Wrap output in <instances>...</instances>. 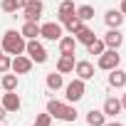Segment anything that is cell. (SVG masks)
<instances>
[{
  "label": "cell",
  "instance_id": "6da1fadb",
  "mask_svg": "<svg viewBox=\"0 0 126 126\" xmlns=\"http://www.w3.org/2000/svg\"><path fill=\"white\" fill-rule=\"evenodd\" d=\"M47 114L52 119H59V121H67V124H74L77 121V109L72 104H64V101H57V99H49L47 101Z\"/></svg>",
  "mask_w": 126,
  "mask_h": 126
},
{
  "label": "cell",
  "instance_id": "7a4b0ae2",
  "mask_svg": "<svg viewBox=\"0 0 126 126\" xmlns=\"http://www.w3.org/2000/svg\"><path fill=\"white\" fill-rule=\"evenodd\" d=\"M25 37L20 35V30H8L5 35H3V52L5 54H10V57H15V54H22L25 52Z\"/></svg>",
  "mask_w": 126,
  "mask_h": 126
},
{
  "label": "cell",
  "instance_id": "3957f363",
  "mask_svg": "<svg viewBox=\"0 0 126 126\" xmlns=\"http://www.w3.org/2000/svg\"><path fill=\"white\" fill-rule=\"evenodd\" d=\"M87 94V84H84V79H72L69 84H64V99H67V104H77L82 96Z\"/></svg>",
  "mask_w": 126,
  "mask_h": 126
},
{
  "label": "cell",
  "instance_id": "277c9868",
  "mask_svg": "<svg viewBox=\"0 0 126 126\" xmlns=\"http://www.w3.org/2000/svg\"><path fill=\"white\" fill-rule=\"evenodd\" d=\"M25 52H27V57L35 62V64H45L47 62V49L42 47L40 40H27L25 42Z\"/></svg>",
  "mask_w": 126,
  "mask_h": 126
},
{
  "label": "cell",
  "instance_id": "5b68a950",
  "mask_svg": "<svg viewBox=\"0 0 126 126\" xmlns=\"http://www.w3.org/2000/svg\"><path fill=\"white\" fill-rule=\"evenodd\" d=\"M99 69H104V72H111V69H116L119 64H121V54H119V49H104L101 54H99Z\"/></svg>",
  "mask_w": 126,
  "mask_h": 126
},
{
  "label": "cell",
  "instance_id": "8992f818",
  "mask_svg": "<svg viewBox=\"0 0 126 126\" xmlns=\"http://www.w3.org/2000/svg\"><path fill=\"white\" fill-rule=\"evenodd\" d=\"M45 13V5L42 0H27L25 8H22V15H25V22H37Z\"/></svg>",
  "mask_w": 126,
  "mask_h": 126
},
{
  "label": "cell",
  "instance_id": "52a82bcc",
  "mask_svg": "<svg viewBox=\"0 0 126 126\" xmlns=\"http://www.w3.org/2000/svg\"><path fill=\"white\" fill-rule=\"evenodd\" d=\"M62 35V25L59 22H45V25H40V37H45L47 42H57Z\"/></svg>",
  "mask_w": 126,
  "mask_h": 126
},
{
  "label": "cell",
  "instance_id": "ba28073f",
  "mask_svg": "<svg viewBox=\"0 0 126 126\" xmlns=\"http://www.w3.org/2000/svg\"><path fill=\"white\" fill-rule=\"evenodd\" d=\"M32 64H35V62H32L27 54H15V57H13V64H10V69H13L15 74H27V72L32 69Z\"/></svg>",
  "mask_w": 126,
  "mask_h": 126
},
{
  "label": "cell",
  "instance_id": "9c48e42d",
  "mask_svg": "<svg viewBox=\"0 0 126 126\" xmlns=\"http://www.w3.org/2000/svg\"><path fill=\"white\" fill-rule=\"evenodd\" d=\"M104 45H106V49H119L121 45H124V35H121V30L116 27H109L106 30V35H104Z\"/></svg>",
  "mask_w": 126,
  "mask_h": 126
},
{
  "label": "cell",
  "instance_id": "30bf717a",
  "mask_svg": "<svg viewBox=\"0 0 126 126\" xmlns=\"http://www.w3.org/2000/svg\"><path fill=\"white\" fill-rule=\"evenodd\" d=\"M74 74H77L79 79L89 82V79H94V64H92V62H87V59H79L77 64H74Z\"/></svg>",
  "mask_w": 126,
  "mask_h": 126
},
{
  "label": "cell",
  "instance_id": "8fae6325",
  "mask_svg": "<svg viewBox=\"0 0 126 126\" xmlns=\"http://www.w3.org/2000/svg\"><path fill=\"white\" fill-rule=\"evenodd\" d=\"M0 106H3L8 114H15V111H20V96H17L15 92H5V94H3V101H0Z\"/></svg>",
  "mask_w": 126,
  "mask_h": 126
},
{
  "label": "cell",
  "instance_id": "7c38bea8",
  "mask_svg": "<svg viewBox=\"0 0 126 126\" xmlns=\"http://www.w3.org/2000/svg\"><path fill=\"white\" fill-rule=\"evenodd\" d=\"M74 54H59V59H57V72L59 74H69V72H74Z\"/></svg>",
  "mask_w": 126,
  "mask_h": 126
},
{
  "label": "cell",
  "instance_id": "4fadbf2b",
  "mask_svg": "<svg viewBox=\"0 0 126 126\" xmlns=\"http://www.w3.org/2000/svg\"><path fill=\"white\" fill-rule=\"evenodd\" d=\"M124 17H126V15H124L121 10H106L104 22H106V27H114V30H116V27L124 25Z\"/></svg>",
  "mask_w": 126,
  "mask_h": 126
},
{
  "label": "cell",
  "instance_id": "5bb4252c",
  "mask_svg": "<svg viewBox=\"0 0 126 126\" xmlns=\"http://www.w3.org/2000/svg\"><path fill=\"white\" fill-rule=\"evenodd\" d=\"M74 40H77V45H89V42H94V40H96V35H94V30H92V27L82 25V27L74 32Z\"/></svg>",
  "mask_w": 126,
  "mask_h": 126
},
{
  "label": "cell",
  "instance_id": "9a60e30c",
  "mask_svg": "<svg viewBox=\"0 0 126 126\" xmlns=\"http://www.w3.org/2000/svg\"><path fill=\"white\" fill-rule=\"evenodd\" d=\"M109 87H114V89H124L126 87V72L124 69H111L109 72Z\"/></svg>",
  "mask_w": 126,
  "mask_h": 126
},
{
  "label": "cell",
  "instance_id": "2e32d148",
  "mask_svg": "<svg viewBox=\"0 0 126 126\" xmlns=\"http://www.w3.org/2000/svg\"><path fill=\"white\" fill-rule=\"evenodd\" d=\"M74 3H72V0H62V3H59V8H57V20H59V25L62 22H64L69 15H74Z\"/></svg>",
  "mask_w": 126,
  "mask_h": 126
},
{
  "label": "cell",
  "instance_id": "e0dca14e",
  "mask_svg": "<svg viewBox=\"0 0 126 126\" xmlns=\"http://www.w3.org/2000/svg\"><path fill=\"white\" fill-rule=\"evenodd\" d=\"M104 116H116L119 111H121V101L116 99V96H106L104 99Z\"/></svg>",
  "mask_w": 126,
  "mask_h": 126
},
{
  "label": "cell",
  "instance_id": "ac0fdd59",
  "mask_svg": "<svg viewBox=\"0 0 126 126\" xmlns=\"http://www.w3.org/2000/svg\"><path fill=\"white\" fill-rule=\"evenodd\" d=\"M57 42H59V54H74L77 52V40L74 37H64L62 35Z\"/></svg>",
  "mask_w": 126,
  "mask_h": 126
},
{
  "label": "cell",
  "instance_id": "d6986e66",
  "mask_svg": "<svg viewBox=\"0 0 126 126\" xmlns=\"http://www.w3.org/2000/svg\"><path fill=\"white\" fill-rule=\"evenodd\" d=\"M45 84H47V89H49V92H57V89L64 87V79H62V74H59V72H49V74L45 77Z\"/></svg>",
  "mask_w": 126,
  "mask_h": 126
},
{
  "label": "cell",
  "instance_id": "ffe728a7",
  "mask_svg": "<svg viewBox=\"0 0 126 126\" xmlns=\"http://www.w3.org/2000/svg\"><path fill=\"white\" fill-rule=\"evenodd\" d=\"M25 3H27V0H3V3H0V10L8 13V15H15L17 10L25 8Z\"/></svg>",
  "mask_w": 126,
  "mask_h": 126
},
{
  "label": "cell",
  "instance_id": "44dd1931",
  "mask_svg": "<svg viewBox=\"0 0 126 126\" xmlns=\"http://www.w3.org/2000/svg\"><path fill=\"white\" fill-rule=\"evenodd\" d=\"M20 35H22L25 40H37V37H40V25H37V22H25L22 30H20Z\"/></svg>",
  "mask_w": 126,
  "mask_h": 126
},
{
  "label": "cell",
  "instance_id": "7402d4cb",
  "mask_svg": "<svg viewBox=\"0 0 126 126\" xmlns=\"http://www.w3.org/2000/svg\"><path fill=\"white\" fill-rule=\"evenodd\" d=\"M87 124H89V126H104V124H106V116H104V111H99V109H92V111H87Z\"/></svg>",
  "mask_w": 126,
  "mask_h": 126
},
{
  "label": "cell",
  "instance_id": "603a6c76",
  "mask_svg": "<svg viewBox=\"0 0 126 126\" xmlns=\"http://www.w3.org/2000/svg\"><path fill=\"white\" fill-rule=\"evenodd\" d=\"M0 84H3L5 92H17V84H20V82H17V74H8V72H5Z\"/></svg>",
  "mask_w": 126,
  "mask_h": 126
},
{
  "label": "cell",
  "instance_id": "cb8c5ba5",
  "mask_svg": "<svg viewBox=\"0 0 126 126\" xmlns=\"http://www.w3.org/2000/svg\"><path fill=\"white\" fill-rule=\"evenodd\" d=\"M62 25H64V30H67V32H72V35H74V32H77V30H79V27H82L84 22H82V20H79L77 15H69V17H67L64 22H62Z\"/></svg>",
  "mask_w": 126,
  "mask_h": 126
},
{
  "label": "cell",
  "instance_id": "d4e9b609",
  "mask_svg": "<svg viewBox=\"0 0 126 126\" xmlns=\"http://www.w3.org/2000/svg\"><path fill=\"white\" fill-rule=\"evenodd\" d=\"M74 15H77L82 22H87V20H92V17H94V8H92V5H79V8L74 10Z\"/></svg>",
  "mask_w": 126,
  "mask_h": 126
},
{
  "label": "cell",
  "instance_id": "484cf974",
  "mask_svg": "<svg viewBox=\"0 0 126 126\" xmlns=\"http://www.w3.org/2000/svg\"><path fill=\"white\" fill-rule=\"evenodd\" d=\"M87 49H89V54L99 57V54H101V52L106 49V45H104V40H99V37H96L94 42H89V45H87Z\"/></svg>",
  "mask_w": 126,
  "mask_h": 126
},
{
  "label": "cell",
  "instance_id": "4316f807",
  "mask_svg": "<svg viewBox=\"0 0 126 126\" xmlns=\"http://www.w3.org/2000/svg\"><path fill=\"white\" fill-rule=\"evenodd\" d=\"M10 64H13V57L10 54H0V74H5V72H10Z\"/></svg>",
  "mask_w": 126,
  "mask_h": 126
},
{
  "label": "cell",
  "instance_id": "83f0119b",
  "mask_svg": "<svg viewBox=\"0 0 126 126\" xmlns=\"http://www.w3.org/2000/svg\"><path fill=\"white\" fill-rule=\"evenodd\" d=\"M32 126H52V116H49V114H40Z\"/></svg>",
  "mask_w": 126,
  "mask_h": 126
},
{
  "label": "cell",
  "instance_id": "f1b7e54d",
  "mask_svg": "<svg viewBox=\"0 0 126 126\" xmlns=\"http://www.w3.org/2000/svg\"><path fill=\"white\" fill-rule=\"evenodd\" d=\"M5 116H8V111H5L3 106H0V124H3V121H5Z\"/></svg>",
  "mask_w": 126,
  "mask_h": 126
},
{
  "label": "cell",
  "instance_id": "f546056e",
  "mask_svg": "<svg viewBox=\"0 0 126 126\" xmlns=\"http://www.w3.org/2000/svg\"><path fill=\"white\" fill-rule=\"evenodd\" d=\"M119 101H121V109H126V94H121V99H119Z\"/></svg>",
  "mask_w": 126,
  "mask_h": 126
},
{
  "label": "cell",
  "instance_id": "4dcf8cb0",
  "mask_svg": "<svg viewBox=\"0 0 126 126\" xmlns=\"http://www.w3.org/2000/svg\"><path fill=\"white\" fill-rule=\"evenodd\" d=\"M119 10H121V13L126 15V0H121V8H119Z\"/></svg>",
  "mask_w": 126,
  "mask_h": 126
},
{
  "label": "cell",
  "instance_id": "1f68e13d",
  "mask_svg": "<svg viewBox=\"0 0 126 126\" xmlns=\"http://www.w3.org/2000/svg\"><path fill=\"white\" fill-rule=\"evenodd\" d=\"M104 126H124V124H119V121H111V124H104Z\"/></svg>",
  "mask_w": 126,
  "mask_h": 126
},
{
  "label": "cell",
  "instance_id": "d6a6232c",
  "mask_svg": "<svg viewBox=\"0 0 126 126\" xmlns=\"http://www.w3.org/2000/svg\"><path fill=\"white\" fill-rule=\"evenodd\" d=\"M0 54H3V47H0Z\"/></svg>",
  "mask_w": 126,
  "mask_h": 126
},
{
  "label": "cell",
  "instance_id": "836d02e7",
  "mask_svg": "<svg viewBox=\"0 0 126 126\" xmlns=\"http://www.w3.org/2000/svg\"><path fill=\"white\" fill-rule=\"evenodd\" d=\"M0 126H3V124H0Z\"/></svg>",
  "mask_w": 126,
  "mask_h": 126
}]
</instances>
